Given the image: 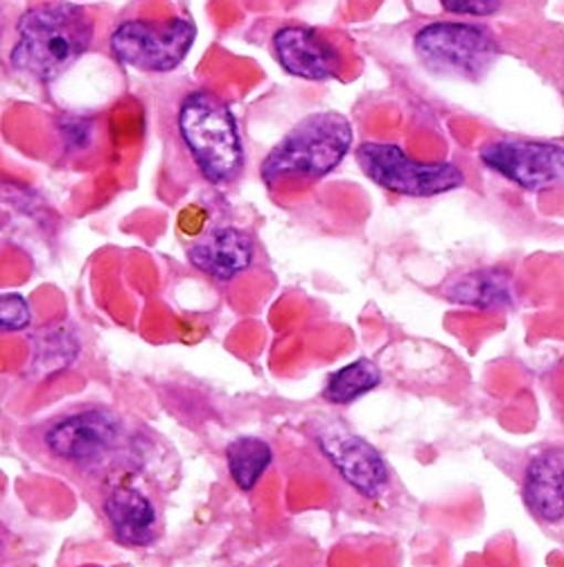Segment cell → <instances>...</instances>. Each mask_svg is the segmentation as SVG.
Here are the masks:
<instances>
[{"mask_svg": "<svg viewBox=\"0 0 564 567\" xmlns=\"http://www.w3.org/2000/svg\"><path fill=\"white\" fill-rule=\"evenodd\" d=\"M17 34L10 52L12 66L39 82H54L91 48L93 19L73 3H45L19 19Z\"/></svg>", "mask_w": 564, "mask_h": 567, "instance_id": "obj_1", "label": "cell"}, {"mask_svg": "<svg viewBox=\"0 0 564 567\" xmlns=\"http://www.w3.org/2000/svg\"><path fill=\"white\" fill-rule=\"evenodd\" d=\"M353 123L342 113H310L264 156L260 177L269 188L292 179H323L353 152Z\"/></svg>", "mask_w": 564, "mask_h": 567, "instance_id": "obj_2", "label": "cell"}, {"mask_svg": "<svg viewBox=\"0 0 564 567\" xmlns=\"http://www.w3.org/2000/svg\"><path fill=\"white\" fill-rule=\"evenodd\" d=\"M179 136L199 175L212 186H231L244 169V143L231 106L199 89L179 106Z\"/></svg>", "mask_w": 564, "mask_h": 567, "instance_id": "obj_3", "label": "cell"}, {"mask_svg": "<svg viewBox=\"0 0 564 567\" xmlns=\"http://www.w3.org/2000/svg\"><path fill=\"white\" fill-rule=\"evenodd\" d=\"M362 173L379 188L400 197H438L466 186V175L455 163H425L400 145L366 141L355 150Z\"/></svg>", "mask_w": 564, "mask_h": 567, "instance_id": "obj_4", "label": "cell"}, {"mask_svg": "<svg viewBox=\"0 0 564 567\" xmlns=\"http://www.w3.org/2000/svg\"><path fill=\"white\" fill-rule=\"evenodd\" d=\"M418 60L438 75L481 80L497 62L494 37L470 23L436 21L420 28L414 37Z\"/></svg>", "mask_w": 564, "mask_h": 567, "instance_id": "obj_5", "label": "cell"}, {"mask_svg": "<svg viewBox=\"0 0 564 567\" xmlns=\"http://www.w3.org/2000/svg\"><path fill=\"white\" fill-rule=\"evenodd\" d=\"M197 39V28L188 19L125 21L111 32L108 48L116 60L145 73H169L184 64Z\"/></svg>", "mask_w": 564, "mask_h": 567, "instance_id": "obj_6", "label": "cell"}, {"mask_svg": "<svg viewBox=\"0 0 564 567\" xmlns=\"http://www.w3.org/2000/svg\"><path fill=\"white\" fill-rule=\"evenodd\" d=\"M492 173L524 190H549L564 184V147L542 141H494L481 150Z\"/></svg>", "mask_w": 564, "mask_h": 567, "instance_id": "obj_7", "label": "cell"}, {"mask_svg": "<svg viewBox=\"0 0 564 567\" xmlns=\"http://www.w3.org/2000/svg\"><path fill=\"white\" fill-rule=\"evenodd\" d=\"M123 427L106 410H84L64 416L48 427L45 447L56 460L91 466L106 460L118 447Z\"/></svg>", "mask_w": 564, "mask_h": 567, "instance_id": "obj_8", "label": "cell"}, {"mask_svg": "<svg viewBox=\"0 0 564 567\" xmlns=\"http://www.w3.org/2000/svg\"><path fill=\"white\" fill-rule=\"evenodd\" d=\"M318 450L332 468L366 499H379L390 486V471L382 452L364 436L330 427L316 436Z\"/></svg>", "mask_w": 564, "mask_h": 567, "instance_id": "obj_9", "label": "cell"}, {"mask_svg": "<svg viewBox=\"0 0 564 567\" xmlns=\"http://www.w3.org/2000/svg\"><path fill=\"white\" fill-rule=\"evenodd\" d=\"M278 64L305 82H330L342 78V54L316 30L305 25L280 28L273 39Z\"/></svg>", "mask_w": 564, "mask_h": 567, "instance_id": "obj_10", "label": "cell"}, {"mask_svg": "<svg viewBox=\"0 0 564 567\" xmlns=\"http://www.w3.org/2000/svg\"><path fill=\"white\" fill-rule=\"evenodd\" d=\"M186 254L190 265L208 278L231 282L251 269L255 260V243L238 226H219V229L199 236Z\"/></svg>", "mask_w": 564, "mask_h": 567, "instance_id": "obj_11", "label": "cell"}, {"mask_svg": "<svg viewBox=\"0 0 564 567\" xmlns=\"http://www.w3.org/2000/svg\"><path fill=\"white\" fill-rule=\"evenodd\" d=\"M104 516L113 536L129 547H147L158 536L154 502L136 486H118L104 497Z\"/></svg>", "mask_w": 564, "mask_h": 567, "instance_id": "obj_12", "label": "cell"}, {"mask_svg": "<svg viewBox=\"0 0 564 567\" xmlns=\"http://www.w3.org/2000/svg\"><path fill=\"white\" fill-rule=\"evenodd\" d=\"M524 502L544 523L564 518V447H549L535 455L524 473Z\"/></svg>", "mask_w": 564, "mask_h": 567, "instance_id": "obj_13", "label": "cell"}, {"mask_svg": "<svg viewBox=\"0 0 564 567\" xmlns=\"http://www.w3.org/2000/svg\"><path fill=\"white\" fill-rule=\"evenodd\" d=\"M445 299L459 306L492 310L511 306L515 299L513 290V276L499 267H483L468 271L451 282H447L442 290Z\"/></svg>", "mask_w": 564, "mask_h": 567, "instance_id": "obj_14", "label": "cell"}, {"mask_svg": "<svg viewBox=\"0 0 564 567\" xmlns=\"http://www.w3.org/2000/svg\"><path fill=\"white\" fill-rule=\"evenodd\" d=\"M273 462L271 445L260 436H238L226 445V464L240 491H253Z\"/></svg>", "mask_w": 564, "mask_h": 567, "instance_id": "obj_15", "label": "cell"}, {"mask_svg": "<svg viewBox=\"0 0 564 567\" xmlns=\"http://www.w3.org/2000/svg\"><path fill=\"white\" fill-rule=\"evenodd\" d=\"M379 384H382L379 367L368 358H359L330 375L323 391V399L332 405L346 408L359 401L362 395L375 391Z\"/></svg>", "mask_w": 564, "mask_h": 567, "instance_id": "obj_16", "label": "cell"}, {"mask_svg": "<svg viewBox=\"0 0 564 567\" xmlns=\"http://www.w3.org/2000/svg\"><path fill=\"white\" fill-rule=\"evenodd\" d=\"M36 355L43 358V367H48L50 362L54 364V371H60L62 367L71 364L77 353H80V347H77V339L73 334H69L66 330H52L50 334H41L39 344H36Z\"/></svg>", "mask_w": 564, "mask_h": 567, "instance_id": "obj_17", "label": "cell"}, {"mask_svg": "<svg viewBox=\"0 0 564 567\" xmlns=\"http://www.w3.org/2000/svg\"><path fill=\"white\" fill-rule=\"evenodd\" d=\"M30 323V301L21 295H3V299H0V328H3V332H23Z\"/></svg>", "mask_w": 564, "mask_h": 567, "instance_id": "obj_18", "label": "cell"}, {"mask_svg": "<svg viewBox=\"0 0 564 567\" xmlns=\"http://www.w3.org/2000/svg\"><path fill=\"white\" fill-rule=\"evenodd\" d=\"M445 12L457 17H490L501 8V0H438Z\"/></svg>", "mask_w": 564, "mask_h": 567, "instance_id": "obj_19", "label": "cell"}, {"mask_svg": "<svg viewBox=\"0 0 564 567\" xmlns=\"http://www.w3.org/2000/svg\"><path fill=\"white\" fill-rule=\"evenodd\" d=\"M62 134H64L69 145L84 150L93 141V121H86V118H64L62 121Z\"/></svg>", "mask_w": 564, "mask_h": 567, "instance_id": "obj_20", "label": "cell"}]
</instances>
